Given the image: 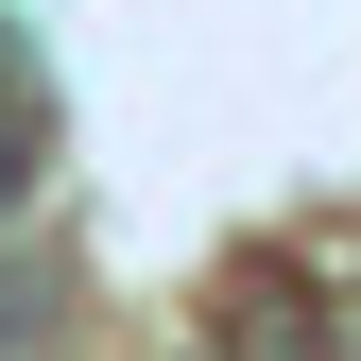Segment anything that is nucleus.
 I'll use <instances>...</instances> for the list:
<instances>
[{"label": "nucleus", "instance_id": "2", "mask_svg": "<svg viewBox=\"0 0 361 361\" xmlns=\"http://www.w3.org/2000/svg\"><path fill=\"white\" fill-rule=\"evenodd\" d=\"M0 69H18V52H0Z\"/></svg>", "mask_w": 361, "mask_h": 361}, {"label": "nucleus", "instance_id": "3", "mask_svg": "<svg viewBox=\"0 0 361 361\" xmlns=\"http://www.w3.org/2000/svg\"><path fill=\"white\" fill-rule=\"evenodd\" d=\"M35 361H52V344H35Z\"/></svg>", "mask_w": 361, "mask_h": 361}, {"label": "nucleus", "instance_id": "1", "mask_svg": "<svg viewBox=\"0 0 361 361\" xmlns=\"http://www.w3.org/2000/svg\"><path fill=\"white\" fill-rule=\"evenodd\" d=\"M207 361H344V310L310 293V258H241L207 293Z\"/></svg>", "mask_w": 361, "mask_h": 361}]
</instances>
